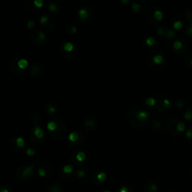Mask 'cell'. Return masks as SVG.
<instances>
[{"mask_svg": "<svg viewBox=\"0 0 192 192\" xmlns=\"http://www.w3.org/2000/svg\"><path fill=\"white\" fill-rule=\"evenodd\" d=\"M34 134L38 139H41L44 137V132L39 126H35L34 129Z\"/></svg>", "mask_w": 192, "mask_h": 192, "instance_id": "1", "label": "cell"}, {"mask_svg": "<svg viewBox=\"0 0 192 192\" xmlns=\"http://www.w3.org/2000/svg\"><path fill=\"white\" fill-rule=\"evenodd\" d=\"M149 118V113L145 111H140L137 114V119L140 121H144Z\"/></svg>", "mask_w": 192, "mask_h": 192, "instance_id": "2", "label": "cell"}, {"mask_svg": "<svg viewBox=\"0 0 192 192\" xmlns=\"http://www.w3.org/2000/svg\"><path fill=\"white\" fill-rule=\"evenodd\" d=\"M28 65H29V63H28L27 60H26L25 59H20L19 62H17V65H18L19 68L23 69V70L27 68Z\"/></svg>", "mask_w": 192, "mask_h": 192, "instance_id": "3", "label": "cell"}, {"mask_svg": "<svg viewBox=\"0 0 192 192\" xmlns=\"http://www.w3.org/2000/svg\"><path fill=\"white\" fill-rule=\"evenodd\" d=\"M78 14H79L80 17L81 19H83V20L86 19V17H88V12H87L85 8H81V9H80Z\"/></svg>", "mask_w": 192, "mask_h": 192, "instance_id": "4", "label": "cell"}, {"mask_svg": "<svg viewBox=\"0 0 192 192\" xmlns=\"http://www.w3.org/2000/svg\"><path fill=\"white\" fill-rule=\"evenodd\" d=\"M74 47L73 45V44H71V42H66L63 45V49L67 52H71L74 50Z\"/></svg>", "mask_w": 192, "mask_h": 192, "instance_id": "5", "label": "cell"}, {"mask_svg": "<svg viewBox=\"0 0 192 192\" xmlns=\"http://www.w3.org/2000/svg\"><path fill=\"white\" fill-rule=\"evenodd\" d=\"M68 138H69V140H70L71 142H76V141L78 140L79 136H78V134H77V133L72 132V133H71V134H69Z\"/></svg>", "mask_w": 192, "mask_h": 192, "instance_id": "6", "label": "cell"}, {"mask_svg": "<svg viewBox=\"0 0 192 192\" xmlns=\"http://www.w3.org/2000/svg\"><path fill=\"white\" fill-rule=\"evenodd\" d=\"M47 129H48L49 131H54L57 129V123H56L55 122H50L47 124Z\"/></svg>", "mask_w": 192, "mask_h": 192, "instance_id": "7", "label": "cell"}, {"mask_svg": "<svg viewBox=\"0 0 192 192\" xmlns=\"http://www.w3.org/2000/svg\"><path fill=\"white\" fill-rule=\"evenodd\" d=\"M76 158L77 160L80 161V162H83L85 159H86V154L83 152H80L77 154L76 155Z\"/></svg>", "mask_w": 192, "mask_h": 192, "instance_id": "8", "label": "cell"}, {"mask_svg": "<svg viewBox=\"0 0 192 192\" xmlns=\"http://www.w3.org/2000/svg\"><path fill=\"white\" fill-rule=\"evenodd\" d=\"M32 170H33V168H32V166L27 167L26 169L24 170V171H23V177H27V176H29L32 173Z\"/></svg>", "mask_w": 192, "mask_h": 192, "instance_id": "9", "label": "cell"}, {"mask_svg": "<svg viewBox=\"0 0 192 192\" xmlns=\"http://www.w3.org/2000/svg\"><path fill=\"white\" fill-rule=\"evenodd\" d=\"M16 143H17V146L18 147L23 148L25 146V140H23V138H22V137H18L16 140Z\"/></svg>", "mask_w": 192, "mask_h": 192, "instance_id": "10", "label": "cell"}, {"mask_svg": "<svg viewBox=\"0 0 192 192\" xmlns=\"http://www.w3.org/2000/svg\"><path fill=\"white\" fill-rule=\"evenodd\" d=\"M153 61L155 64H161L164 61V57L161 55H158V56H155V57L153 58Z\"/></svg>", "mask_w": 192, "mask_h": 192, "instance_id": "11", "label": "cell"}, {"mask_svg": "<svg viewBox=\"0 0 192 192\" xmlns=\"http://www.w3.org/2000/svg\"><path fill=\"white\" fill-rule=\"evenodd\" d=\"M97 179H98L99 181L104 182V181H105L106 179H107V175H106L104 173L101 172V173H99L98 174V176H97Z\"/></svg>", "mask_w": 192, "mask_h": 192, "instance_id": "12", "label": "cell"}, {"mask_svg": "<svg viewBox=\"0 0 192 192\" xmlns=\"http://www.w3.org/2000/svg\"><path fill=\"white\" fill-rule=\"evenodd\" d=\"M155 17L158 20H161L163 19V13L161 11H155Z\"/></svg>", "mask_w": 192, "mask_h": 192, "instance_id": "13", "label": "cell"}, {"mask_svg": "<svg viewBox=\"0 0 192 192\" xmlns=\"http://www.w3.org/2000/svg\"><path fill=\"white\" fill-rule=\"evenodd\" d=\"M63 172L65 173H71L73 172V167L71 165H66L63 168Z\"/></svg>", "mask_w": 192, "mask_h": 192, "instance_id": "14", "label": "cell"}, {"mask_svg": "<svg viewBox=\"0 0 192 192\" xmlns=\"http://www.w3.org/2000/svg\"><path fill=\"white\" fill-rule=\"evenodd\" d=\"M173 47H174V49L176 50H180L181 48L182 47V42H180L179 41H176L174 43V44H173Z\"/></svg>", "mask_w": 192, "mask_h": 192, "instance_id": "15", "label": "cell"}, {"mask_svg": "<svg viewBox=\"0 0 192 192\" xmlns=\"http://www.w3.org/2000/svg\"><path fill=\"white\" fill-rule=\"evenodd\" d=\"M176 128H177V130L179 132H182L185 129V124L183 122H180V123H179V124L177 125Z\"/></svg>", "mask_w": 192, "mask_h": 192, "instance_id": "16", "label": "cell"}, {"mask_svg": "<svg viewBox=\"0 0 192 192\" xmlns=\"http://www.w3.org/2000/svg\"><path fill=\"white\" fill-rule=\"evenodd\" d=\"M155 39H154L153 38H152V37L148 38L146 39V44L149 46H152L155 44Z\"/></svg>", "mask_w": 192, "mask_h": 192, "instance_id": "17", "label": "cell"}, {"mask_svg": "<svg viewBox=\"0 0 192 192\" xmlns=\"http://www.w3.org/2000/svg\"><path fill=\"white\" fill-rule=\"evenodd\" d=\"M146 103L149 106H154V105L155 104V99L152 98H147L146 99Z\"/></svg>", "mask_w": 192, "mask_h": 192, "instance_id": "18", "label": "cell"}, {"mask_svg": "<svg viewBox=\"0 0 192 192\" xmlns=\"http://www.w3.org/2000/svg\"><path fill=\"white\" fill-rule=\"evenodd\" d=\"M34 4L35 7L37 8H41L44 5V2L42 0H35Z\"/></svg>", "mask_w": 192, "mask_h": 192, "instance_id": "19", "label": "cell"}, {"mask_svg": "<svg viewBox=\"0 0 192 192\" xmlns=\"http://www.w3.org/2000/svg\"><path fill=\"white\" fill-rule=\"evenodd\" d=\"M173 27H174L175 29H177V30L180 29L182 27V23L181 21H176L173 24Z\"/></svg>", "mask_w": 192, "mask_h": 192, "instance_id": "20", "label": "cell"}, {"mask_svg": "<svg viewBox=\"0 0 192 192\" xmlns=\"http://www.w3.org/2000/svg\"><path fill=\"white\" fill-rule=\"evenodd\" d=\"M165 35H166V36H167V38H173V36H174V32L173 31V30H171V29H169V30H167V32H165Z\"/></svg>", "mask_w": 192, "mask_h": 192, "instance_id": "21", "label": "cell"}, {"mask_svg": "<svg viewBox=\"0 0 192 192\" xmlns=\"http://www.w3.org/2000/svg\"><path fill=\"white\" fill-rule=\"evenodd\" d=\"M49 9H50V11H51V12H56L57 10H58V7H57L55 4L51 3V4L50 5V6H49Z\"/></svg>", "mask_w": 192, "mask_h": 192, "instance_id": "22", "label": "cell"}, {"mask_svg": "<svg viewBox=\"0 0 192 192\" xmlns=\"http://www.w3.org/2000/svg\"><path fill=\"white\" fill-rule=\"evenodd\" d=\"M38 38L40 41H44L46 38L45 34H44V32H40L38 33Z\"/></svg>", "mask_w": 192, "mask_h": 192, "instance_id": "23", "label": "cell"}, {"mask_svg": "<svg viewBox=\"0 0 192 192\" xmlns=\"http://www.w3.org/2000/svg\"><path fill=\"white\" fill-rule=\"evenodd\" d=\"M132 8H133V10H134V12H138L140 11V6L138 4H137V3H133L132 4Z\"/></svg>", "mask_w": 192, "mask_h": 192, "instance_id": "24", "label": "cell"}, {"mask_svg": "<svg viewBox=\"0 0 192 192\" xmlns=\"http://www.w3.org/2000/svg\"><path fill=\"white\" fill-rule=\"evenodd\" d=\"M47 21H48V17L47 16H42L41 17V19H40V22H41V23L42 25L46 24V23H47Z\"/></svg>", "mask_w": 192, "mask_h": 192, "instance_id": "25", "label": "cell"}, {"mask_svg": "<svg viewBox=\"0 0 192 192\" xmlns=\"http://www.w3.org/2000/svg\"><path fill=\"white\" fill-rule=\"evenodd\" d=\"M184 117H185V119H187V120H190V119L192 118V114L190 113L189 111H187V112H185V113Z\"/></svg>", "mask_w": 192, "mask_h": 192, "instance_id": "26", "label": "cell"}, {"mask_svg": "<svg viewBox=\"0 0 192 192\" xmlns=\"http://www.w3.org/2000/svg\"><path fill=\"white\" fill-rule=\"evenodd\" d=\"M26 153H27V155L29 156H32V155H34L35 154V150H33L32 149H28L27 151H26Z\"/></svg>", "mask_w": 192, "mask_h": 192, "instance_id": "27", "label": "cell"}, {"mask_svg": "<svg viewBox=\"0 0 192 192\" xmlns=\"http://www.w3.org/2000/svg\"><path fill=\"white\" fill-rule=\"evenodd\" d=\"M38 174L41 177H44V176H46V171L44 169H42V168H40V169H38Z\"/></svg>", "mask_w": 192, "mask_h": 192, "instance_id": "28", "label": "cell"}, {"mask_svg": "<svg viewBox=\"0 0 192 192\" xmlns=\"http://www.w3.org/2000/svg\"><path fill=\"white\" fill-rule=\"evenodd\" d=\"M47 109H48V112L50 113H51V114H52V113H54L56 112V109H55L53 107H52V106H51V107H49Z\"/></svg>", "mask_w": 192, "mask_h": 192, "instance_id": "29", "label": "cell"}, {"mask_svg": "<svg viewBox=\"0 0 192 192\" xmlns=\"http://www.w3.org/2000/svg\"><path fill=\"white\" fill-rule=\"evenodd\" d=\"M170 104V101L168 99H164V101H163V104H164V106L165 107H169Z\"/></svg>", "mask_w": 192, "mask_h": 192, "instance_id": "30", "label": "cell"}, {"mask_svg": "<svg viewBox=\"0 0 192 192\" xmlns=\"http://www.w3.org/2000/svg\"><path fill=\"white\" fill-rule=\"evenodd\" d=\"M77 176H78V177H80V178H83V177L85 176V173H84V171H83V170H80V171H78V173H77Z\"/></svg>", "mask_w": 192, "mask_h": 192, "instance_id": "31", "label": "cell"}, {"mask_svg": "<svg viewBox=\"0 0 192 192\" xmlns=\"http://www.w3.org/2000/svg\"><path fill=\"white\" fill-rule=\"evenodd\" d=\"M186 135L188 138H191L192 137V130L191 129H188L186 132Z\"/></svg>", "mask_w": 192, "mask_h": 192, "instance_id": "32", "label": "cell"}, {"mask_svg": "<svg viewBox=\"0 0 192 192\" xmlns=\"http://www.w3.org/2000/svg\"><path fill=\"white\" fill-rule=\"evenodd\" d=\"M34 26H35V22L34 21H32V20L29 21V22L28 23V24H27V26H28V28H29V29L32 28Z\"/></svg>", "mask_w": 192, "mask_h": 192, "instance_id": "33", "label": "cell"}, {"mask_svg": "<svg viewBox=\"0 0 192 192\" xmlns=\"http://www.w3.org/2000/svg\"><path fill=\"white\" fill-rule=\"evenodd\" d=\"M158 33L159 35H161V36H162L164 34V29L163 28H160L159 29H158Z\"/></svg>", "mask_w": 192, "mask_h": 192, "instance_id": "34", "label": "cell"}, {"mask_svg": "<svg viewBox=\"0 0 192 192\" xmlns=\"http://www.w3.org/2000/svg\"><path fill=\"white\" fill-rule=\"evenodd\" d=\"M150 188H151V190H152V191H156L157 190V186L155 185H152L150 186Z\"/></svg>", "mask_w": 192, "mask_h": 192, "instance_id": "35", "label": "cell"}, {"mask_svg": "<svg viewBox=\"0 0 192 192\" xmlns=\"http://www.w3.org/2000/svg\"><path fill=\"white\" fill-rule=\"evenodd\" d=\"M128 188H126V187H122L121 189H120V192H128Z\"/></svg>", "mask_w": 192, "mask_h": 192, "instance_id": "36", "label": "cell"}, {"mask_svg": "<svg viewBox=\"0 0 192 192\" xmlns=\"http://www.w3.org/2000/svg\"><path fill=\"white\" fill-rule=\"evenodd\" d=\"M188 34L190 35H192V23H191V28L189 29V30H188Z\"/></svg>", "mask_w": 192, "mask_h": 192, "instance_id": "37", "label": "cell"}, {"mask_svg": "<svg viewBox=\"0 0 192 192\" xmlns=\"http://www.w3.org/2000/svg\"><path fill=\"white\" fill-rule=\"evenodd\" d=\"M77 32V28L75 27V26H74L73 28H72V32H74V33H75Z\"/></svg>", "mask_w": 192, "mask_h": 192, "instance_id": "38", "label": "cell"}, {"mask_svg": "<svg viewBox=\"0 0 192 192\" xmlns=\"http://www.w3.org/2000/svg\"><path fill=\"white\" fill-rule=\"evenodd\" d=\"M122 3H128L129 1H128V0H126V1H125V0H122Z\"/></svg>", "mask_w": 192, "mask_h": 192, "instance_id": "39", "label": "cell"}, {"mask_svg": "<svg viewBox=\"0 0 192 192\" xmlns=\"http://www.w3.org/2000/svg\"><path fill=\"white\" fill-rule=\"evenodd\" d=\"M0 192H9V191H8V190H7V189H2V190Z\"/></svg>", "mask_w": 192, "mask_h": 192, "instance_id": "40", "label": "cell"}, {"mask_svg": "<svg viewBox=\"0 0 192 192\" xmlns=\"http://www.w3.org/2000/svg\"><path fill=\"white\" fill-rule=\"evenodd\" d=\"M104 192H110L109 191H104Z\"/></svg>", "mask_w": 192, "mask_h": 192, "instance_id": "41", "label": "cell"}, {"mask_svg": "<svg viewBox=\"0 0 192 192\" xmlns=\"http://www.w3.org/2000/svg\"><path fill=\"white\" fill-rule=\"evenodd\" d=\"M191 65H192V60H191Z\"/></svg>", "mask_w": 192, "mask_h": 192, "instance_id": "42", "label": "cell"}]
</instances>
